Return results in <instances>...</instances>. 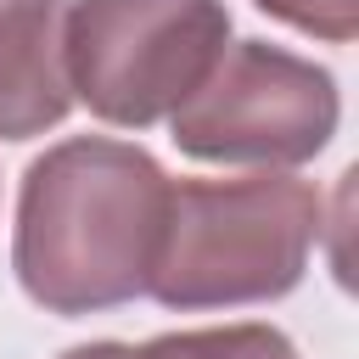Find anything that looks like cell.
<instances>
[{
  "instance_id": "obj_1",
  "label": "cell",
  "mask_w": 359,
  "mask_h": 359,
  "mask_svg": "<svg viewBox=\"0 0 359 359\" xmlns=\"http://www.w3.org/2000/svg\"><path fill=\"white\" fill-rule=\"evenodd\" d=\"M163 213L168 174L146 146L112 135L56 140L22 168L17 185V286L62 320L135 303L146 297Z\"/></svg>"
},
{
  "instance_id": "obj_2",
  "label": "cell",
  "mask_w": 359,
  "mask_h": 359,
  "mask_svg": "<svg viewBox=\"0 0 359 359\" xmlns=\"http://www.w3.org/2000/svg\"><path fill=\"white\" fill-rule=\"evenodd\" d=\"M320 230L325 196L314 180L280 168L236 180H168L146 297L180 314L275 303L309 275Z\"/></svg>"
},
{
  "instance_id": "obj_3",
  "label": "cell",
  "mask_w": 359,
  "mask_h": 359,
  "mask_svg": "<svg viewBox=\"0 0 359 359\" xmlns=\"http://www.w3.org/2000/svg\"><path fill=\"white\" fill-rule=\"evenodd\" d=\"M230 45L224 0H67V84L112 129L163 123Z\"/></svg>"
},
{
  "instance_id": "obj_4",
  "label": "cell",
  "mask_w": 359,
  "mask_h": 359,
  "mask_svg": "<svg viewBox=\"0 0 359 359\" xmlns=\"http://www.w3.org/2000/svg\"><path fill=\"white\" fill-rule=\"evenodd\" d=\"M337 123L342 90L331 67L269 39H236L168 112V140L196 163L297 168L331 146Z\"/></svg>"
},
{
  "instance_id": "obj_5",
  "label": "cell",
  "mask_w": 359,
  "mask_h": 359,
  "mask_svg": "<svg viewBox=\"0 0 359 359\" xmlns=\"http://www.w3.org/2000/svg\"><path fill=\"white\" fill-rule=\"evenodd\" d=\"M67 112V0H0V140H34Z\"/></svg>"
},
{
  "instance_id": "obj_6",
  "label": "cell",
  "mask_w": 359,
  "mask_h": 359,
  "mask_svg": "<svg viewBox=\"0 0 359 359\" xmlns=\"http://www.w3.org/2000/svg\"><path fill=\"white\" fill-rule=\"evenodd\" d=\"M56 359H297L292 337L258 320L241 325H202V331H163L146 342H79Z\"/></svg>"
},
{
  "instance_id": "obj_7",
  "label": "cell",
  "mask_w": 359,
  "mask_h": 359,
  "mask_svg": "<svg viewBox=\"0 0 359 359\" xmlns=\"http://www.w3.org/2000/svg\"><path fill=\"white\" fill-rule=\"evenodd\" d=\"M252 6L325 45H348L359 34V0H252Z\"/></svg>"
}]
</instances>
